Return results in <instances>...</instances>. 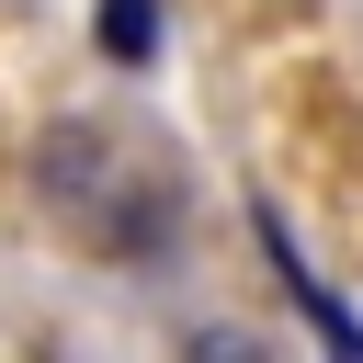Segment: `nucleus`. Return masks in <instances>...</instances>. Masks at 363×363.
<instances>
[{
	"label": "nucleus",
	"mask_w": 363,
	"mask_h": 363,
	"mask_svg": "<svg viewBox=\"0 0 363 363\" xmlns=\"http://www.w3.org/2000/svg\"><path fill=\"white\" fill-rule=\"evenodd\" d=\"M91 45L113 68H159V0H102L91 11Z\"/></svg>",
	"instance_id": "nucleus-1"
},
{
	"label": "nucleus",
	"mask_w": 363,
	"mask_h": 363,
	"mask_svg": "<svg viewBox=\"0 0 363 363\" xmlns=\"http://www.w3.org/2000/svg\"><path fill=\"white\" fill-rule=\"evenodd\" d=\"M182 363H272V340L238 329V318H193L182 329Z\"/></svg>",
	"instance_id": "nucleus-2"
}]
</instances>
